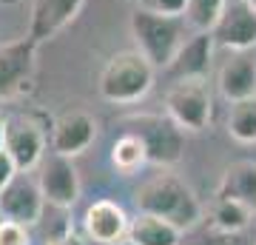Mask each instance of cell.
<instances>
[{"instance_id":"3","label":"cell","mask_w":256,"mask_h":245,"mask_svg":"<svg viewBox=\"0 0 256 245\" xmlns=\"http://www.w3.org/2000/svg\"><path fill=\"white\" fill-rule=\"evenodd\" d=\"M154 63L140 49H126L108 57L100 72V97L114 106H131L146 97L154 86Z\"/></svg>"},{"instance_id":"15","label":"cell","mask_w":256,"mask_h":245,"mask_svg":"<svg viewBox=\"0 0 256 245\" xmlns=\"http://www.w3.org/2000/svg\"><path fill=\"white\" fill-rule=\"evenodd\" d=\"M214 32H194L188 40L182 43L180 55L174 57V63L168 66V72L174 80L182 77H208L210 60H214Z\"/></svg>"},{"instance_id":"1","label":"cell","mask_w":256,"mask_h":245,"mask_svg":"<svg viewBox=\"0 0 256 245\" xmlns=\"http://www.w3.org/2000/svg\"><path fill=\"white\" fill-rule=\"evenodd\" d=\"M134 202H137V211L171 219L182 231L194 228L202 219V202L194 194V188L182 177L168 174V171L156 174L148 182H142L140 191L134 194Z\"/></svg>"},{"instance_id":"24","label":"cell","mask_w":256,"mask_h":245,"mask_svg":"<svg viewBox=\"0 0 256 245\" xmlns=\"http://www.w3.org/2000/svg\"><path fill=\"white\" fill-rule=\"evenodd\" d=\"M20 174V168H18V163L12 160V154L6 151V148H0V191L6 188L14 177Z\"/></svg>"},{"instance_id":"21","label":"cell","mask_w":256,"mask_h":245,"mask_svg":"<svg viewBox=\"0 0 256 245\" xmlns=\"http://www.w3.org/2000/svg\"><path fill=\"white\" fill-rule=\"evenodd\" d=\"M228 6V0H188L185 20L194 32H210L222 18V12Z\"/></svg>"},{"instance_id":"16","label":"cell","mask_w":256,"mask_h":245,"mask_svg":"<svg viewBox=\"0 0 256 245\" xmlns=\"http://www.w3.org/2000/svg\"><path fill=\"white\" fill-rule=\"evenodd\" d=\"M182 234L185 231L171 219L146 214V211H137V217L131 219V228H128V239L134 245H182Z\"/></svg>"},{"instance_id":"17","label":"cell","mask_w":256,"mask_h":245,"mask_svg":"<svg viewBox=\"0 0 256 245\" xmlns=\"http://www.w3.org/2000/svg\"><path fill=\"white\" fill-rule=\"evenodd\" d=\"M216 197H230L250 205L256 211V163L254 160H239L222 171V180L216 185Z\"/></svg>"},{"instance_id":"2","label":"cell","mask_w":256,"mask_h":245,"mask_svg":"<svg viewBox=\"0 0 256 245\" xmlns=\"http://www.w3.org/2000/svg\"><path fill=\"white\" fill-rule=\"evenodd\" d=\"M128 26H131V37H134L137 49L154 63L156 72L160 69L168 72V66L174 63L182 43L188 40L185 29H191L185 18L156 15V12L140 9V6H134L131 18H128Z\"/></svg>"},{"instance_id":"11","label":"cell","mask_w":256,"mask_h":245,"mask_svg":"<svg viewBox=\"0 0 256 245\" xmlns=\"http://www.w3.org/2000/svg\"><path fill=\"white\" fill-rule=\"evenodd\" d=\"M94 140H97V120L88 111L68 109L54 120V128H52V151H57V154L77 157L82 151H88Z\"/></svg>"},{"instance_id":"26","label":"cell","mask_w":256,"mask_h":245,"mask_svg":"<svg viewBox=\"0 0 256 245\" xmlns=\"http://www.w3.org/2000/svg\"><path fill=\"white\" fill-rule=\"evenodd\" d=\"M0 148H6V120L0 117Z\"/></svg>"},{"instance_id":"25","label":"cell","mask_w":256,"mask_h":245,"mask_svg":"<svg viewBox=\"0 0 256 245\" xmlns=\"http://www.w3.org/2000/svg\"><path fill=\"white\" fill-rule=\"evenodd\" d=\"M52 245H86L80 239V236H74V234H68V236H63V239H54Z\"/></svg>"},{"instance_id":"27","label":"cell","mask_w":256,"mask_h":245,"mask_svg":"<svg viewBox=\"0 0 256 245\" xmlns=\"http://www.w3.org/2000/svg\"><path fill=\"white\" fill-rule=\"evenodd\" d=\"M117 245H134V242H131V239L126 236V239H122V242H117Z\"/></svg>"},{"instance_id":"10","label":"cell","mask_w":256,"mask_h":245,"mask_svg":"<svg viewBox=\"0 0 256 245\" xmlns=\"http://www.w3.org/2000/svg\"><path fill=\"white\" fill-rule=\"evenodd\" d=\"M216 46L228 52H254L256 49V9H250L245 0H228V6L210 29Z\"/></svg>"},{"instance_id":"9","label":"cell","mask_w":256,"mask_h":245,"mask_svg":"<svg viewBox=\"0 0 256 245\" xmlns=\"http://www.w3.org/2000/svg\"><path fill=\"white\" fill-rule=\"evenodd\" d=\"M46 208V197L40 191V182L26 177V171H20L14 180L0 191V217L14 219L23 225H37Z\"/></svg>"},{"instance_id":"22","label":"cell","mask_w":256,"mask_h":245,"mask_svg":"<svg viewBox=\"0 0 256 245\" xmlns=\"http://www.w3.org/2000/svg\"><path fill=\"white\" fill-rule=\"evenodd\" d=\"M0 245H32L28 225L0 217Z\"/></svg>"},{"instance_id":"28","label":"cell","mask_w":256,"mask_h":245,"mask_svg":"<svg viewBox=\"0 0 256 245\" xmlns=\"http://www.w3.org/2000/svg\"><path fill=\"white\" fill-rule=\"evenodd\" d=\"M248 6H250V9H256V0H245Z\"/></svg>"},{"instance_id":"29","label":"cell","mask_w":256,"mask_h":245,"mask_svg":"<svg viewBox=\"0 0 256 245\" xmlns=\"http://www.w3.org/2000/svg\"><path fill=\"white\" fill-rule=\"evenodd\" d=\"M254 245H256V236H254Z\"/></svg>"},{"instance_id":"13","label":"cell","mask_w":256,"mask_h":245,"mask_svg":"<svg viewBox=\"0 0 256 245\" xmlns=\"http://www.w3.org/2000/svg\"><path fill=\"white\" fill-rule=\"evenodd\" d=\"M86 0H32V18H28V37L37 43H46L57 37L66 26H72L82 12Z\"/></svg>"},{"instance_id":"6","label":"cell","mask_w":256,"mask_h":245,"mask_svg":"<svg viewBox=\"0 0 256 245\" xmlns=\"http://www.w3.org/2000/svg\"><path fill=\"white\" fill-rule=\"evenodd\" d=\"M37 46L40 43L28 35L0 46V100L20 97L32 89L37 69Z\"/></svg>"},{"instance_id":"4","label":"cell","mask_w":256,"mask_h":245,"mask_svg":"<svg viewBox=\"0 0 256 245\" xmlns=\"http://www.w3.org/2000/svg\"><path fill=\"white\" fill-rule=\"evenodd\" d=\"M126 126L146 143L148 163L171 168L185 154V128L174 123L171 114H134L126 120Z\"/></svg>"},{"instance_id":"23","label":"cell","mask_w":256,"mask_h":245,"mask_svg":"<svg viewBox=\"0 0 256 245\" xmlns=\"http://www.w3.org/2000/svg\"><path fill=\"white\" fill-rule=\"evenodd\" d=\"M140 9L156 12V15H174V18H185L188 0H137Z\"/></svg>"},{"instance_id":"5","label":"cell","mask_w":256,"mask_h":245,"mask_svg":"<svg viewBox=\"0 0 256 245\" xmlns=\"http://www.w3.org/2000/svg\"><path fill=\"white\" fill-rule=\"evenodd\" d=\"M165 114L185 131H205L214 117V97H210L208 77H182L165 91Z\"/></svg>"},{"instance_id":"18","label":"cell","mask_w":256,"mask_h":245,"mask_svg":"<svg viewBox=\"0 0 256 245\" xmlns=\"http://www.w3.org/2000/svg\"><path fill=\"white\" fill-rule=\"evenodd\" d=\"M254 214L256 211L250 205H245V202H239V200H230V197H216L214 211H210L214 228L222 231V234H239V231H245L250 225Z\"/></svg>"},{"instance_id":"14","label":"cell","mask_w":256,"mask_h":245,"mask_svg":"<svg viewBox=\"0 0 256 245\" xmlns=\"http://www.w3.org/2000/svg\"><path fill=\"white\" fill-rule=\"evenodd\" d=\"M216 89L228 103L248 100L256 94V57L254 52H230L216 72Z\"/></svg>"},{"instance_id":"8","label":"cell","mask_w":256,"mask_h":245,"mask_svg":"<svg viewBox=\"0 0 256 245\" xmlns=\"http://www.w3.org/2000/svg\"><path fill=\"white\" fill-rule=\"evenodd\" d=\"M6 151L20 171H32L46 157V128L28 114H14L6 120Z\"/></svg>"},{"instance_id":"19","label":"cell","mask_w":256,"mask_h":245,"mask_svg":"<svg viewBox=\"0 0 256 245\" xmlns=\"http://www.w3.org/2000/svg\"><path fill=\"white\" fill-rule=\"evenodd\" d=\"M111 163H114V168H117V171H122V174L140 171V168L148 163L146 143H142L134 131H128V134L117 137V140H114V145H111Z\"/></svg>"},{"instance_id":"7","label":"cell","mask_w":256,"mask_h":245,"mask_svg":"<svg viewBox=\"0 0 256 245\" xmlns=\"http://www.w3.org/2000/svg\"><path fill=\"white\" fill-rule=\"evenodd\" d=\"M40 174H37V182H40V191L46 197L48 205L54 208H72L74 202L80 200V171L74 165V157L57 154L52 151L48 157H43V163L37 165Z\"/></svg>"},{"instance_id":"12","label":"cell","mask_w":256,"mask_h":245,"mask_svg":"<svg viewBox=\"0 0 256 245\" xmlns=\"http://www.w3.org/2000/svg\"><path fill=\"white\" fill-rule=\"evenodd\" d=\"M82 228H86V236H88L94 245H117L128 236L131 219H128L126 208H122L120 202L97 200L86 208Z\"/></svg>"},{"instance_id":"20","label":"cell","mask_w":256,"mask_h":245,"mask_svg":"<svg viewBox=\"0 0 256 245\" xmlns=\"http://www.w3.org/2000/svg\"><path fill=\"white\" fill-rule=\"evenodd\" d=\"M228 134L239 145H254L256 143V94L248 100L230 103L228 111Z\"/></svg>"}]
</instances>
